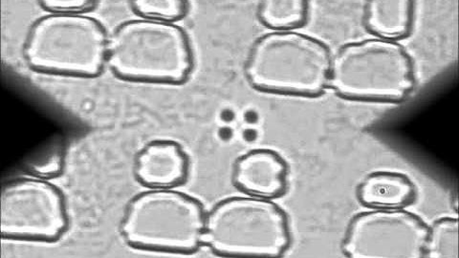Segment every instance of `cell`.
<instances>
[{
  "instance_id": "obj_5",
  "label": "cell",
  "mask_w": 459,
  "mask_h": 258,
  "mask_svg": "<svg viewBox=\"0 0 459 258\" xmlns=\"http://www.w3.org/2000/svg\"><path fill=\"white\" fill-rule=\"evenodd\" d=\"M206 215L195 197L175 189H150L128 203L121 233L146 251L191 254L204 244Z\"/></svg>"
},
{
  "instance_id": "obj_15",
  "label": "cell",
  "mask_w": 459,
  "mask_h": 258,
  "mask_svg": "<svg viewBox=\"0 0 459 258\" xmlns=\"http://www.w3.org/2000/svg\"><path fill=\"white\" fill-rule=\"evenodd\" d=\"M131 8L140 19L176 23L188 13L189 3L184 0H134Z\"/></svg>"
},
{
  "instance_id": "obj_17",
  "label": "cell",
  "mask_w": 459,
  "mask_h": 258,
  "mask_svg": "<svg viewBox=\"0 0 459 258\" xmlns=\"http://www.w3.org/2000/svg\"><path fill=\"white\" fill-rule=\"evenodd\" d=\"M39 5L48 13L86 14L96 7L97 3L91 0H42Z\"/></svg>"
},
{
  "instance_id": "obj_6",
  "label": "cell",
  "mask_w": 459,
  "mask_h": 258,
  "mask_svg": "<svg viewBox=\"0 0 459 258\" xmlns=\"http://www.w3.org/2000/svg\"><path fill=\"white\" fill-rule=\"evenodd\" d=\"M290 243L289 219L272 200L234 196L207 212L204 244L220 255L280 257Z\"/></svg>"
},
{
  "instance_id": "obj_13",
  "label": "cell",
  "mask_w": 459,
  "mask_h": 258,
  "mask_svg": "<svg viewBox=\"0 0 459 258\" xmlns=\"http://www.w3.org/2000/svg\"><path fill=\"white\" fill-rule=\"evenodd\" d=\"M309 6L305 0H264L257 8V18L273 32L295 31L308 21Z\"/></svg>"
},
{
  "instance_id": "obj_9",
  "label": "cell",
  "mask_w": 459,
  "mask_h": 258,
  "mask_svg": "<svg viewBox=\"0 0 459 258\" xmlns=\"http://www.w3.org/2000/svg\"><path fill=\"white\" fill-rule=\"evenodd\" d=\"M233 183L237 189L250 196L280 198L289 186V166L277 151L253 150L238 158Z\"/></svg>"
},
{
  "instance_id": "obj_1",
  "label": "cell",
  "mask_w": 459,
  "mask_h": 258,
  "mask_svg": "<svg viewBox=\"0 0 459 258\" xmlns=\"http://www.w3.org/2000/svg\"><path fill=\"white\" fill-rule=\"evenodd\" d=\"M107 64L125 81L180 84L191 74L194 56L188 36L177 23L139 19L115 29Z\"/></svg>"
},
{
  "instance_id": "obj_2",
  "label": "cell",
  "mask_w": 459,
  "mask_h": 258,
  "mask_svg": "<svg viewBox=\"0 0 459 258\" xmlns=\"http://www.w3.org/2000/svg\"><path fill=\"white\" fill-rule=\"evenodd\" d=\"M332 60L327 47L316 38L271 32L254 42L244 72L258 91L316 98L328 89Z\"/></svg>"
},
{
  "instance_id": "obj_10",
  "label": "cell",
  "mask_w": 459,
  "mask_h": 258,
  "mask_svg": "<svg viewBox=\"0 0 459 258\" xmlns=\"http://www.w3.org/2000/svg\"><path fill=\"white\" fill-rule=\"evenodd\" d=\"M190 161L178 142L155 140L136 155L134 176L148 189H175L189 176Z\"/></svg>"
},
{
  "instance_id": "obj_12",
  "label": "cell",
  "mask_w": 459,
  "mask_h": 258,
  "mask_svg": "<svg viewBox=\"0 0 459 258\" xmlns=\"http://www.w3.org/2000/svg\"><path fill=\"white\" fill-rule=\"evenodd\" d=\"M410 0H371L364 11V25L377 39L393 40L410 36L414 22Z\"/></svg>"
},
{
  "instance_id": "obj_8",
  "label": "cell",
  "mask_w": 459,
  "mask_h": 258,
  "mask_svg": "<svg viewBox=\"0 0 459 258\" xmlns=\"http://www.w3.org/2000/svg\"><path fill=\"white\" fill-rule=\"evenodd\" d=\"M429 227L404 209L355 215L342 244L351 258H424Z\"/></svg>"
},
{
  "instance_id": "obj_3",
  "label": "cell",
  "mask_w": 459,
  "mask_h": 258,
  "mask_svg": "<svg viewBox=\"0 0 459 258\" xmlns=\"http://www.w3.org/2000/svg\"><path fill=\"white\" fill-rule=\"evenodd\" d=\"M416 83L411 57L393 40L351 42L333 56L328 89L362 102L400 103Z\"/></svg>"
},
{
  "instance_id": "obj_11",
  "label": "cell",
  "mask_w": 459,
  "mask_h": 258,
  "mask_svg": "<svg viewBox=\"0 0 459 258\" xmlns=\"http://www.w3.org/2000/svg\"><path fill=\"white\" fill-rule=\"evenodd\" d=\"M356 194L363 206L376 210L404 209L418 195L407 176L386 170L371 172L359 184Z\"/></svg>"
},
{
  "instance_id": "obj_4",
  "label": "cell",
  "mask_w": 459,
  "mask_h": 258,
  "mask_svg": "<svg viewBox=\"0 0 459 258\" xmlns=\"http://www.w3.org/2000/svg\"><path fill=\"white\" fill-rule=\"evenodd\" d=\"M108 39L102 23L86 14L48 13L29 30L24 59L41 73L93 78L107 64Z\"/></svg>"
},
{
  "instance_id": "obj_16",
  "label": "cell",
  "mask_w": 459,
  "mask_h": 258,
  "mask_svg": "<svg viewBox=\"0 0 459 258\" xmlns=\"http://www.w3.org/2000/svg\"><path fill=\"white\" fill-rule=\"evenodd\" d=\"M65 165V150L61 142L51 143L36 154L29 162L28 169L34 177L40 179L59 176Z\"/></svg>"
},
{
  "instance_id": "obj_14",
  "label": "cell",
  "mask_w": 459,
  "mask_h": 258,
  "mask_svg": "<svg viewBox=\"0 0 459 258\" xmlns=\"http://www.w3.org/2000/svg\"><path fill=\"white\" fill-rule=\"evenodd\" d=\"M458 221L442 218L429 227L425 257L458 258Z\"/></svg>"
},
{
  "instance_id": "obj_7",
  "label": "cell",
  "mask_w": 459,
  "mask_h": 258,
  "mask_svg": "<svg viewBox=\"0 0 459 258\" xmlns=\"http://www.w3.org/2000/svg\"><path fill=\"white\" fill-rule=\"evenodd\" d=\"M68 225L63 194L37 177L14 179L0 197V233L4 238L54 242Z\"/></svg>"
}]
</instances>
